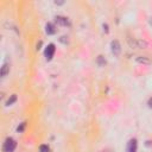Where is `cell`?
<instances>
[{"instance_id":"6da1fadb","label":"cell","mask_w":152,"mask_h":152,"mask_svg":"<svg viewBox=\"0 0 152 152\" xmlns=\"http://www.w3.org/2000/svg\"><path fill=\"white\" fill-rule=\"evenodd\" d=\"M17 147V143L14 139L12 138H7L4 143V146H3V151L4 152H13Z\"/></svg>"},{"instance_id":"7a4b0ae2","label":"cell","mask_w":152,"mask_h":152,"mask_svg":"<svg viewBox=\"0 0 152 152\" xmlns=\"http://www.w3.org/2000/svg\"><path fill=\"white\" fill-rule=\"evenodd\" d=\"M111 50H112V53H113L114 56H119L120 55V52H121V45H120L119 41L114 39V41L111 42Z\"/></svg>"},{"instance_id":"3957f363","label":"cell","mask_w":152,"mask_h":152,"mask_svg":"<svg viewBox=\"0 0 152 152\" xmlns=\"http://www.w3.org/2000/svg\"><path fill=\"white\" fill-rule=\"evenodd\" d=\"M55 51H56L55 45H53V44H49L45 49V51H44V56H45V58L48 61H50L53 57V55H55Z\"/></svg>"},{"instance_id":"277c9868","label":"cell","mask_w":152,"mask_h":152,"mask_svg":"<svg viewBox=\"0 0 152 152\" xmlns=\"http://www.w3.org/2000/svg\"><path fill=\"white\" fill-rule=\"evenodd\" d=\"M137 147H138V141H137V139L133 138L128 141L126 152H137Z\"/></svg>"},{"instance_id":"5b68a950","label":"cell","mask_w":152,"mask_h":152,"mask_svg":"<svg viewBox=\"0 0 152 152\" xmlns=\"http://www.w3.org/2000/svg\"><path fill=\"white\" fill-rule=\"evenodd\" d=\"M56 26L53 25L52 23H48L47 25H45V32H47V34H55L56 33Z\"/></svg>"},{"instance_id":"8992f818","label":"cell","mask_w":152,"mask_h":152,"mask_svg":"<svg viewBox=\"0 0 152 152\" xmlns=\"http://www.w3.org/2000/svg\"><path fill=\"white\" fill-rule=\"evenodd\" d=\"M56 23L57 24H59V25H63V26H67V25H69V20H68V18H66V17H62V16H57L56 18Z\"/></svg>"},{"instance_id":"52a82bcc","label":"cell","mask_w":152,"mask_h":152,"mask_svg":"<svg viewBox=\"0 0 152 152\" xmlns=\"http://www.w3.org/2000/svg\"><path fill=\"white\" fill-rule=\"evenodd\" d=\"M137 62H138L139 64H145V66L151 64V59L149 57H145V56H139V57H137Z\"/></svg>"},{"instance_id":"ba28073f","label":"cell","mask_w":152,"mask_h":152,"mask_svg":"<svg viewBox=\"0 0 152 152\" xmlns=\"http://www.w3.org/2000/svg\"><path fill=\"white\" fill-rule=\"evenodd\" d=\"M8 73H10V64H8V63H4L3 67H1L0 75H1V77H5V76H7Z\"/></svg>"},{"instance_id":"9c48e42d","label":"cell","mask_w":152,"mask_h":152,"mask_svg":"<svg viewBox=\"0 0 152 152\" xmlns=\"http://www.w3.org/2000/svg\"><path fill=\"white\" fill-rule=\"evenodd\" d=\"M16 101H17V95L13 94V95L10 96V99H8V100L6 101V106H11V105H13Z\"/></svg>"},{"instance_id":"30bf717a","label":"cell","mask_w":152,"mask_h":152,"mask_svg":"<svg viewBox=\"0 0 152 152\" xmlns=\"http://www.w3.org/2000/svg\"><path fill=\"white\" fill-rule=\"evenodd\" d=\"M97 64H99L100 67H102V66L106 64V59L103 58V56H99V57H97Z\"/></svg>"},{"instance_id":"8fae6325","label":"cell","mask_w":152,"mask_h":152,"mask_svg":"<svg viewBox=\"0 0 152 152\" xmlns=\"http://www.w3.org/2000/svg\"><path fill=\"white\" fill-rule=\"evenodd\" d=\"M49 151H50V149H49V146L45 145V144H43V145L39 146V152H49Z\"/></svg>"},{"instance_id":"7c38bea8","label":"cell","mask_w":152,"mask_h":152,"mask_svg":"<svg viewBox=\"0 0 152 152\" xmlns=\"http://www.w3.org/2000/svg\"><path fill=\"white\" fill-rule=\"evenodd\" d=\"M25 126H26V122H22L20 126H18L17 131H18V132H23V131H24V128H25Z\"/></svg>"},{"instance_id":"4fadbf2b","label":"cell","mask_w":152,"mask_h":152,"mask_svg":"<svg viewBox=\"0 0 152 152\" xmlns=\"http://www.w3.org/2000/svg\"><path fill=\"white\" fill-rule=\"evenodd\" d=\"M147 105H149V107H150V108H152V97H150V99H149V101H147Z\"/></svg>"},{"instance_id":"5bb4252c","label":"cell","mask_w":152,"mask_h":152,"mask_svg":"<svg viewBox=\"0 0 152 152\" xmlns=\"http://www.w3.org/2000/svg\"><path fill=\"white\" fill-rule=\"evenodd\" d=\"M145 145H146V146H149V147H150V146H152V141H150V140H147V141L145 143Z\"/></svg>"},{"instance_id":"9a60e30c","label":"cell","mask_w":152,"mask_h":152,"mask_svg":"<svg viewBox=\"0 0 152 152\" xmlns=\"http://www.w3.org/2000/svg\"><path fill=\"white\" fill-rule=\"evenodd\" d=\"M103 29H105L106 32H108V25H107V24H103Z\"/></svg>"},{"instance_id":"2e32d148","label":"cell","mask_w":152,"mask_h":152,"mask_svg":"<svg viewBox=\"0 0 152 152\" xmlns=\"http://www.w3.org/2000/svg\"><path fill=\"white\" fill-rule=\"evenodd\" d=\"M55 4H56V5H57V4H58V5H62V4H63V1H55Z\"/></svg>"},{"instance_id":"e0dca14e","label":"cell","mask_w":152,"mask_h":152,"mask_svg":"<svg viewBox=\"0 0 152 152\" xmlns=\"http://www.w3.org/2000/svg\"><path fill=\"white\" fill-rule=\"evenodd\" d=\"M149 23H150V25H152V17L150 18V20H149Z\"/></svg>"}]
</instances>
